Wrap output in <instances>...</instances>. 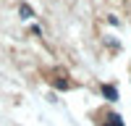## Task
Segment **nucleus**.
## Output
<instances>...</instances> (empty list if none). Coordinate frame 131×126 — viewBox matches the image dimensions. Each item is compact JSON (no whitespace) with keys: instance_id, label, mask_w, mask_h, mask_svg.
Masks as SVG:
<instances>
[{"instance_id":"f257e3e1","label":"nucleus","mask_w":131,"mask_h":126,"mask_svg":"<svg viewBox=\"0 0 131 126\" xmlns=\"http://www.w3.org/2000/svg\"><path fill=\"white\" fill-rule=\"evenodd\" d=\"M102 126H123V118H121L118 113H107V116H105V123H102Z\"/></svg>"},{"instance_id":"f03ea898","label":"nucleus","mask_w":131,"mask_h":126,"mask_svg":"<svg viewBox=\"0 0 131 126\" xmlns=\"http://www.w3.org/2000/svg\"><path fill=\"white\" fill-rule=\"evenodd\" d=\"M102 94H105L107 100H118V92H115V87H110V84H105V87H102Z\"/></svg>"},{"instance_id":"7ed1b4c3","label":"nucleus","mask_w":131,"mask_h":126,"mask_svg":"<svg viewBox=\"0 0 131 126\" xmlns=\"http://www.w3.org/2000/svg\"><path fill=\"white\" fill-rule=\"evenodd\" d=\"M21 16H31V8L29 5H21Z\"/></svg>"}]
</instances>
